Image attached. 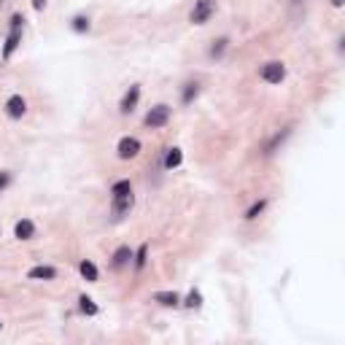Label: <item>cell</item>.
I'll return each instance as SVG.
<instances>
[{
    "label": "cell",
    "mask_w": 345,
    "mask_h": 345,
    "mask_svg": "<svg viewBox=\"0 0 345 345\" xmlns=\"http://www.w3.org/2000/svg\"><path fill=\"white\" fill-rule=\"evenodd\" d=\"M6 111H9L11 119H22V116H25V111H27V103L22 100V95H11L9 103H6Z\"/></svg>",
    "instance_id": "7"
},
{
    "label": "cell",
    "mask_w": 345,
    "mask_h": 345,
    "mask_svg": "<svg viewBox=\"0 0 345 345\" xmlns=\"http://www.w3.org/2000/svg\"><path fill=\"white\" fill-rule=\"evenodd\" d=\"M138 151H140L138 138H121L119 140V156L121 159H132V156H138Z\"/></svg>",
    "instance_id": "5"
},
{
    "label": "cell",
    "mask_w": 345,
    "mask_h": 345,
    "mask_svg": "<svg viewBox=\"0 0 345 345\" xmlns=\"http://www.w3.org/2000/svg\"><path fill=\"white\" fill-rule=\"evenodd\" d=\"M22 22H25V19H22L19 14H14V17H11V33H9V38H6V46H3V57H6V60H9V57L14 54V49L19 46V38H22V35H19Z\"/></svg>",
    "instance_id": "1"
},
{
    "label": "cell",
    "mask_w": 345,
    "mask_h": 345,
    "mask_svg": "<svg viewBox=\"0 0 345 345\" xmlns=\"http://www.w3.org/2000/svg\"><path fill=\"white\" fill-rule=\"evenodd\" d=\"M78 270H81V275H84L86 280H97V267H95L92 262H86V259H84V262L78 264Z\"/></svg>",
    "instance_id": "14"
},
{
    "label": "cell",
    "mask_w": 345,
    "mask_h": 345,
    "mask_svg": "<svg viewBox=\"0 0 345 345\" xmlns=\"http://www.w3.org/2000/svg\"><path fill=\"white\" fill-rule=\"evenodd\" d=\"M192 97H197V84H186L184 89V103H192Z\"/></svg>",
    "instance_id": "20"
},
{
    "label": "cell",
    "mask_w": 345,
    "mask_h": 345,
    "mask_svg": "<svg viewBox=\"0 0 345 345\" xmlns=\"http://www.w3.org/2000/svg\"><path fill=\"white\" fill-rule=\"evenodd\" d=\"M132 192V186H129V181H119V184H113V189H111V194L113 197H121V194H129Z\"/></svg>",
    "instance_id": "15"
},
{
    "label": "cell",
    "mask_w": 345,
    "mask_h": 345,
    "mask_svg": "<svg viewBox=\"0 0 345 345\" xmlns=\"http://www.w3.org/2000/svg\"><path fill=\"white\" fill-rule=\"evenodd\" d=\"M283 76H286V68L280 62H267L262 68V78L267 84H280V81H283Z\"/></svg>",
    "instance_id": "3"
},
{
    "label": "cell",
    "mask_w": 345,
    "mask_h": 345,
    "mask_svg": "<svg viewBox=\"0 0 345 345\" xmlns=\"http://www.w3.org/2000/svg\"><path fill=\"white\" fill-rule=\"evenodd\" d=\"M167 119H170V108L167 105H156V108H151V111L146 113V124L148 127H162V124H167Z\"/></svg>",
    "instance_id": "4"
},
{
    "label": "cell",
    "mask_w": 345,
    "mask_h": 345,
    "mask_svg": "<svg viewBox=\"0 0 345 345\" xmlns=\"http://www.w3.org/2000/svg\"><path fill=\"white\" fill-rule=\"evenodd\" d=\"M264 205H267V203H264V200H262V203H256V205H254V208H251V211L246 213V219H256V216L264 211Z\"/></svg>",
    "instance_id": "22"
},
{
    "label": "cell",
    "mask_w": 345,
    "mask_h": 345,
    "mask_svg": "<svg viewBox=\"0 0 345 345\" xmlns=\"http://www.w3.org/2000/svg\"><path fill=\"white\" fill-rule=\"evenodd\" d=\"M43 6H46V0H33V9H35V11H41Z\"/></svg>",
    "instance_id": "24"
},
{
    "label": "cell",
    "mask_w": 345,
    "mask_h": 345,
    "mask_svg": "<svg viewBox=\"0 0 345 345\" xmlns=\"http://www.w3.org/2000/svg\"><path fill=\"white\" fill-rule=\"evenodd\" d=\"M181 148H170L167 154H164V167L167 170H172V167H178V164H181Z\"/></svg>",
    "instance_id": "13"
},
{
    "label": "cell",
    "mask_w": 345,
    "mask_h": 345,
    "mask_svg": "<svg viewBox=\"0 0 345 345\" xmlns=\"http://www.w3.org/2000/svg\"><path fill=\"white\" fill-rule=\"evenodd\" d=\"M138 97H140V86H129V92L121 97V113H132L135 105H138Z\"/></svg>",
    "instance_id": "8"
},
{
    "label": "cell",
    "mask_w": 345,
    "mask_h": 345,
    "mask_svg": "<svg viewBox=\"0 0 345 345\" xmlns=\"http://www.w3.org/2000/svg\"><path fill=\"white\" fill-rule=\"evenodd\" d=\"M154 299L159 302V305H164V307H176L178 302H181L176 291H156V294H154Z\"/></svg>",
    "instance_id": "9"
},
{
    "label": "cell",
    "mask_w": 345,
    "mask_h": 345,
    "mask_svg": "<svg viewBox=\"0 0 345 345\" xmlns=\"http://www.w3.org/2000/svg\"><path fill=\"white\" fill-rule=\"evenodd\" d=\"M224 49H227V38H219V41L213 43L211 54H213V57H221V54H224Z\"/></svg>",
    "instance_id": "19"
},
{
    "label": "cell",
    "mask_w": 345,
    "mask_h": 345,
    "mask_svg": "<svg viewBox=\"0 0 345 345\" xmlns=\"http://www.w3.org/2000/svg\"><path fill=\"white\" fill-rule=\"evenodd\" d=\"M332 3H334V6H342V0H332Z\"/></svg>",
    "instance_id": "25"
},
{
    "label": "cell",
    "mask_w": 345,
    "mask_h": 345,
    "mask_svg": "<svg viewBox=\"0 0 345 345\" xmlns=\"http://www.w3.org/2000/svg\"><path fill=\"white\" fill-rule=\"evenodd\" d=\"M132 205H135L132 192H129V194H121V197H113V216H116V219H121L124 213L132 211Z\"/></svg>",
    "instance_id": "6"
},
{
    "label": "cell",
    "mask_w": 345,
    "mask_h": 345,
    "mask_svg": "<svg viewBox=\"0 0 345 345\" xmlns=\"http://www.w3.org/2000/svg\"><path fill=\"white\" fill-rule=\"evenodd\" d=\"M203 305V297H200V291H192L189 297H186V307H200Z\"/></svg>",
    "instance_id": "18"
},
{
    "label": "cell",
    "mask_w": 345,
    "mask_h": 345,
    "mask_svg": "<svg viewBox=\"0 0 345 345\" xmlns=\"http://www.w3.org/2000/svg\"><path fill=\"white\" fill-rule=\"evenodd\" d=\"M73 30H76V33L89 30V19H86V17H76V19H73Z\"/></svg>",
    "instance_id": "17"
},
{
    "label": "cell",
    "mask_w": 345,
    "mask_h": 345,
    "mask_svg": "<svg viewBox=\"0 0 345 345\" xmlns=\"http://www.w3.org/2000/svg\"><path fill=\"white\" fill-rule=\"evenodd\" d=\"M0 326H3V323H0Z\"/></svg>",
    "instance_id": "26"
},
{
    "label": "cell",
    "mask_w": 345,
    "mask_h": 345,
    "mask_svg": "<svg viewBox=\"0 0 345 345\" xmlns=\"http://www.w3.org/2000/svg\"><path fill=\"white\" fill-rule=\"evenodd\" d=\"M146 251H148L146 246H140V248H138V254H135V267H138V270L143 267V264H146Z\"/></svg>",
    "instance_id": "21"
},
{
    "label": "cell",
    "mask_w": 345,
    "mask_h": 345,
    "mask_svg": "<svg viewBox=\"0 0 345 345\" xmlns=\"http://www.w3.org/2000/svg\"><path fill=\"white\" fill-rule=\"evenodd\" d=\"M129 259H132V251H129L127 246H121L116 254H113V267H116V270H119V267H124Z\"/></svg>",
    "instance_id": "12"
},
{
    "label": "cell",
    "mask_w": 345,
    "mask_h": 345,
    "mask_svg": "<svg viewBox=\"0 0 345 345\" xmlns=\"http://www.w3.org/2000/svg\"><path fill=\"white\" fill-rule=\"evenodd\" d=\"M27 278H33V280H38V278L52 280V278H57V270L54 267H33L30 272H27Z\"/></svg>",
    "instance_id": "10"
},
{
    "label": "cell",
    "mask_w": 345,
    "mask_h": 345,
    "mask_svg": "<svg viewBox=\"0 0 345 345\" xmlns=\"http://www.w3.org/2000/svg\"><path fill=\"white\" fill-rule=\"evenodd\" d=\"M213 11H216L213 0H197V3H194V11H192V22L194 25H205Z\"/></svg>",
    "instance_id": "2"
},
{
    "label": "cell",
    "mask_w": 345,
    "mask_h": 345,
    "mask_svg": "<svg viewBox=\"0 0 345 345\" xmlns=\"http://www.w3.org/2000/svg\"><path fill=\"white\" fill-rule=\"evenodd\" d=\"M78 302H81V310H84L86 315H97V305H95V302H92L89 297H81Z\"/></svg>",
    "instance_id": "16"
},
{
    "label": "cell",
    "mask_w": 345,
    "mask_h": 345,
    "mask_svg": "<svg viewBox=\"0 0 345 345\" xmlns=\"http://www.w3.org/2000/svg\"><path fill=\"white\" fill-rule=\"evenodd\" d=\"M33 235H35V227H33V221L22 219L19 224H17V237H19V240H30Z\"/></svg>",
    "instance_id": "11"
},
{
    "label": "cell",
    "mask_w": 345,
    "mask_h": 345,
    "mask_svg": "<svg viewBox=\"0 0 345 345\" xmlns=\"http://www.w3.org/2000/svg\"><path fill=\"white\" fill-rule=\"evenodd\" d=\"M9 181H11L9 172H0V189H6V186H9Z\"/></svg>",
    "instance_id": "23"
}]
</instances>
